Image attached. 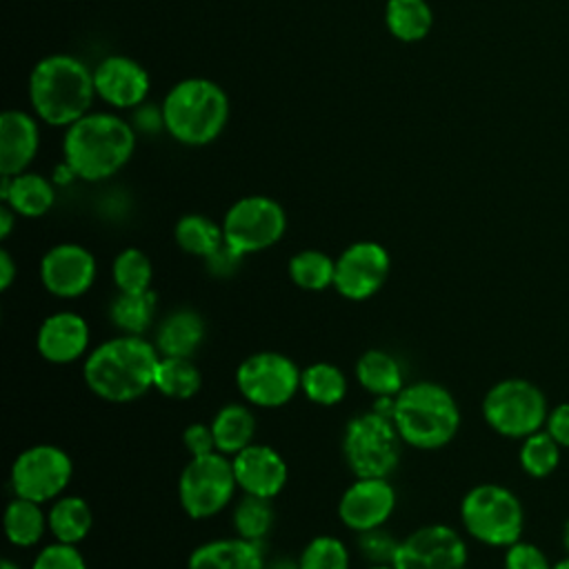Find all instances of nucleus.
I'll list each match as a JSON object with an SVG mask.
<instances>
[{
	"label": "nucleus",
	"instance_id": "nucleus-1",
	"mask_svg": "<svg viewBox=\"0 0 569 569\" xmlns=\"http://www.w3.org/2000/svg\"><path fill=\"white\" fill-rule=\"evenodd\" d=\"M160 353L144 336L116 333L84 356L82 382L87 389L111 405L136 402L153 389Z\"/></svg>",
	"mask_w": 569,
	"mask_h": 569
},
{
	"label": "nucleus",
	"instance_id": "nucleus-2",
	"mask_svg": "<svg viewBox=\"0 0 569 569\" xmlns=\"http://www.w3.org/2000/svg\"><path fill=\"white\" fill-rule=\"evenodd\" d=\"M136 151V129L116 113L89 111L67 127L64 164L76 178L100 182L116 176Z\"/></svg>",
	"mask_w": 569,
	"mask_h": 569
},
{
	"label": "nucleus",
	"instance_id": "nucleus-3",
	"mask_svg": "<svg viewBox=\"0 0 569 569\" xmlns=\"http://www.w3.org/2000/svg\"><path fill=\"white\" fill-rule=\"evenodd\" d=\"M391 422L416 451H438L460 431L462 413L456 396L436 380H413L393 398Z\"/></svg>",
	"mask_w": 569,
	"mask_h": 569
},
{
	"label": "nucleus",
	"instance_id": "nucleus-4",
	"mask_svg": "<svg viewBox=\"0 0 569 569\" xmlns=\"http://www.w3.org/2000/svg\"><path fill=\"white\" fill-rule=\"evenodd\" d=\"M96 96L93 71L71 53H51L29 73V102L47 124H73L91 111Z\"/></svg>",
	"mask_w": 569,
	"mask_h": 569
},
{
	"label": "nucleus",
	"instance_id": "nucleus-5",
	"mask_svg": "<svg viewBox=\"0 0 569 569\" xmlns=\"http://www.w3.org/2000/svg\"><path fill=\"white\" fill-rule=\"evenodd\" d=\"M160 109L167 133L187 147L213 142L229 120V98L224 89L207 78H184L176 82L167 91Z\"/></svg>",
	"mask_w": 569,
	"mask_h": 569
},
{
	"label": "nucleus",
	"instance_id": "nucleus-6",
	"mask_svg": "<svg viewBox=\"0 0 569 569\" xmlns=\"http://www.w3.org/2000/svg\"><path fill=\"white\" fill-rule=\"evenodd\" d=\"M465 533L493 549H507L525 531V507L520 498L500 482H480L465 491L458 507Z\"/></svg>",
	"mask_w": 569,
	"mask_h": 569
},
{
	"label": "nucleus",
	"instance_id": "nucleus-7",
	"mask_svg": "<svg viewBox=\"0 0 569 569\" xmlns=\"http://www.w3.org/2000/svg\"><path fill=\"white\" fill-rule=\"evenodd\" d=\"M400 440L389 416L367 409L356 413L342 431L340 449L353 478H391L402 458Z\"/></svg>",
	"mask_w": 569,
	"mask_h": 569
},
{
	"label": "nucleus",
	"instance_id": "nucleus-8",
	"mask_svg": "<svg viewBox=\"0 0 569 569\" xmlns=\"http://www.w3.org/2000/svg\"><path fill=\"white\" fill-rule=\"evenodd\" d=\"M549 409L545 391L536 382L518 376L493 382L480 402L487 427L511 440H522L545 429Z\"/></svg>",
	"mask_w": 569,
	"mask_h": 569
},
{
	"label": "nucleus",
	"instance_id": "nucleus-9",
	"mask_svg": "<svg viewBox=\"0 0 569 569\" xmlns=\"http://www.w3.org/2000/svg\"><path fill=\"white\" fill-rule=\"evenodd\" d=\"M236 491L231 458L220 451L191 456L178 476V505L191 520L222 513L233 502Z\"/></svg>",
	"mask_w": 569,
	"mask_h": 569
},
{
	"label": "nucleus",
	"instance_id": "nucleus-10",
	"mask_svg": "<svg viewBox=\"0 0 569 569\" xmlns=\"http://www.w3.org/2000/svg\"><path fill=\"white\" fill-rule=\"evenodd\" d=\"M302 369L282 351L262 349L244 356L233 382L240 398L258 409H280L300 393Z\"/></svg>",
	"mask_w": 569,
	"mask_h": 569
},
{
	"label": "nucleus",
	"instance_id": "nucleus-11",
	"mask_svg": "<svg viewBox=\"0 0 569 569\" xmlns=\"http://www.w3.org/2000/svg\"><path fill=\"white\" fill-rule=\"evenodd\" d=\"M73 480L71 456L51 442H38L22 449L9 469V487L13 496L49 505L62 493Z\"/></svg>",
	"mask_w": 569,
	"mask_h": 569
},
{
	"label": "nucleus",
	"instance_id": "nucleus-12",
	"mask_svg": "<svg viewBox=\"0 0 569 569\" xmlns=\"http://www.w3.org/2000/svg\"><path fill=\"white\" fill-rule=\"evenodd\" d=\"M287 231L284 207L269 196H244L236 200L224 218L222 233L224 242L242 256L260 253L282 240Z\"/></svg>",
	"mask_w": 569,
	"mask_h": 569
},
{
	"label": "nucleus",
	"instance_id": "nucleus-13",
	"mask_svg": "<svg viewBox=\"0 0 569 569\" xmlns=\"http://www.w3.org/2000/svg\"><path fill=\"white\" fill-rule=\"evenodd\" d=\"M465 536L445 522L420 525L398 540L391 565L396 569H467Z\"/></svg>",
	"mask_w": 569,
	"mask_h": 569
},
{
	"label": "nucleus",
	"instance_id": "nucleus-14",
	"mask_svg": "<svg viewBox=\"0 0 569 569\" xmlns=\"http://www.w3.org/2000/svg\"><path fill=\"white\" fill-rule=\"evenodd\" d=\"M389 273L391 256L387 247L376 240H356L336 258L333 289L349 302H365L385 287Z\"/></svg>",
	"mask_w": 569,
	"mask_h": 569
},
{
	"label": "nucleus",
	"instance_id": "nucleus-15",
	"mask_svg": "<svg viewBox=\"0 0 569 569\" xmlns=\"http://www.w3.org/2000/svg\"><path fill=\"white\" fill-rule=\"evenodd\" d=\"M42 289L60 300H78L93 287L98 262L91 249L80 242H58L49 247L38 267Z\"/></svg>",
	"mask_w": 569,
	"mask_h": 569
},
{
	"label": "nucleus",
	"instance_id": "nucleus-16",
	"mask_svg": "<svg viewBox=\"0 0 569 569\" xmlns=\"http://www.w3.org/2000/svg\"><path fill=\"white\" fill-rule=\"evenodd\" d=\"M398 505L396 487L389 478H353L338 498V520L353 533L385 527Z\"/></svg>",
	"mask_w": 569,
	"mask_h": 569
},
{
	"label": "nucleus",
	"instance_id": "nucleus-17",
	"mask_svg": "<svg viewBox=\"0 0 569 569\" xmlns=\"http://www.w3.org/2000/svg\"><path fill=\"white\" fill-rule=\"evenodd\" d=\"M36 351L51 365L84 360L91 351V327L87 318L71 309L49 313L36 329Z\"/></svg>",
	"mask_w": 569,
	"mask_h": 569
},
{
	"label": "nucleus",
	"instance_id": "nucleus-18",
	"mask_svg": "<svg viewBox=\"0 0 569 569\" xmlns=\"http://www.w3.org/2000/svg\"><path fill=\"white\" fill-rule=\"evenodd\" d=\"M233 476L238 482V491L269 498L280 496L289 480V465L284 456L264 442H251L236 456H231Z\"/></svg>",
	"mask_w": 569,
	"mask_h": 569
},
{
	"label": "nucleus",
	"instance_id": "nucleus-19",
	"mask_svg": "<svg viewBox=\"0 0 569 569\" xmlns=\"http://www.w3.org/2000/svg\"><path fill=\"white\" fill-rule=\"evenodd\" d=\"M93 82L98 98L116 109L140 107L151 89L147 69L138 60L122 53L100 60L93 69Z\"/></svg>",
	"mask_w": 569,
	"mask_h": 569
},
{
	"label": "nucleus",
	"instance_id": "nucleus-20",
	"mask_svg": "<svg viewBox=\"0 0 569 569\" xmlns=\"http://www.w3.org/2000/svg\"><path fill=\"white\" fill-rule=\"evenodd\" d=\"M40 147V129L31 113L7 109L0 116V173L18 176L29 169Z\"/></svg>",
	"mask_w": 569,
	"mask_h": 569
},
{
	"label": "nucleus",
	"instance_id": "nucleus-21",
	"mask_svg": "<svg viewBox=\"0 0 569 569\" xmlns=\"http://www.w3.org/2000/svg\"><path fill=\"white\" fill-rule=\"evenodd\" d=\"M187 569H267L264 545L236 533L211 538L191 549Z\"/></svg>",
	"mask_w": 569,
	"mask_h": 569
},
{
	"label": "nucleus",
	"instance_id": "nucleus-22",
	"mask_svg": "<svg viewBox=\"0 0 569 569\" xmlns=\"http://www.w3.org/2000/svg\"><path fill=\"white\" fill-rule=\"evenodd\" d=\"M207 338V322L193 307L167 311L153 327V345L160 356L193 358Z\"/></svg>",
	"mask_w": 569,
	"mask_h": 569
},
{
	"label": "nucleus",
	"instance_id": "nucleus-23",
	"mask_svg": "<svg viewBox=\"0 0 569 569\" xmlns=\"http://www.w3.org/2000/svg\"><path fill=\"white\" fill-rule=\"evenodd\" d=\"M353 376L360 389L373 398H393L407 385V373L398 356L380 347H371L358 356Z\"/></svg>",
	"mask_w": 569,
	"mask_h": 569
},
{
	"label": "nucleus",
	"instance_id": "nucleus-24",
	"mask_svg": "<svg viewBox=\"0 0 569 569\" xmlns=\"http://www.w3.org/2000/svg\"><path fill=\"white\" fill-rule=\"evenodd\" d=\"M0 202H7L20 218H42L56 204L53 182L40 173H0Z\"/></svg>",
	"mask_w": 569,
	"mask_h": 569
},
{
	"label": "nucleus",
	"instance_id": "nucleus-25",
	"mask_svg": "<svg viewBox=\"0 0 569 569\" xmlns=\"http://www.w3.org/2000/svg\"><path fill=\"white\" fill-rule=\"evenodd\" d=\"M211 431H213V442L216 451L224 456H236L251 442H256V413L253 407L242 402H224L222 407L216 409V413L209 420Z\"/></svg>",
	"mask_w": 569,
	"mask_h": 569
},
{
	"label": "nucleus",
	"instance_id": "nucleus-26",
	"mask_svg": "<svg viewBox=\"0 0 569 569\" xmlns=\"http://www.w3.org/2000/svg\"><path fill=\"white\" fill-rule=\"evenodd\" d=\"M49 536L58 542L80 545L93 529L91 505L76 493H62L47 507Z\"/></svg>",
	"mask_w": 569,
	"mask_h": 569
},
{
	"label": "nucleus",
	"instance_id": "nucleus-27",
	"mask_svg": "<svg viewBox=\"0 0 569 569\" xmlns=\"http://www.w3.org/2000/svg\"><path fill=\"white\" fill-rule=\"evenodd\" d=\"M156 313H158V298L151 289L140 293L116 291L107 305L109 325L118 333H129V336H144L151 327H156L158 322Z\"/></svg>",
	"mask_w": 569,
	"mask_h": 569
},
{
	"label": "nucleus",
	"instance_id": "nucleus-28",
	"mask_svg": "<svg viewBox=\"0 0 569 569\" xmlns=\"http://www.w3.org/2000/svg\"><path fill=\"white\" fill-rule=\"evenodd\" d=\"M2 529L7 540L18 549L38 547L49 531L47 509L40 502L13 496L2 513Z\"/></svg>",
	"mask_w": 569,
	"mask_h": 569
},
{
	"label": "nucleus",
	"instance_id": "nucleus-29",
	"mask_svg": "<svg viewBox=\"0 0 569 569\" xmlns=\"http://www.w3.org/2000/svg\"><path fill=\"white\" fill-rule=\"evenodd\" d=\"M202 389V373L193 358H176V356H160L156 376H153V391L169 400H191Z\"/></svg>",
	"mask_w": 569,
	"mask_h": 569
},
{
	"label": "nucleus",
	"instance_id": "nucleus-30",
	"mask_svg": "<svg viewBox=\"0 0 569 569\" xmlns=\"http://www.w3.org/2000/svg\"><path fill=\"white\" fill-rule=\"evenodd\" d=\"M349 382L345 371L327 360H316L302 369L300 393L318 407H336L347 398Z\"/></svg>",
	"mask_w": 569,
	"mask_h": 569
},
{
	"label": "nucleus",
	"instance_id": "nucleus-31",
	"mask_svg": "<svg viewBox=\"0 0 569 569\" xmlns=\"http://www.w3.org/2000/svg\"><path fill=\"white\" fill-rule=\"evenodd\" d=\"M173 240L187 256L204 260L224 244L222 222L204 213H184L173 227Z\"/></svg>",
	"mask_w": 569,
	"mask_h": 569
},
{
	"label": "nucleus",
	"instance_id": "nucleus-32",
	"mask_svg": "<svg viewBox=\"0 0 569 569\" xmlns=\"http://www.w3.org/2000/svg\"><path fill=\"white\" fill-rule=\"evenodd\" d=\"M385 24L400 42H418L431 31L433 11L427 0H387Z\"/></svg>",
	"mask_w": 569,
	"mask_h": 569
},
{
	"label": "nucleus",
	"instance_id": "nucleus-33",
	"mask_svg": "<svg viewBox=\"0 0 569 569\" xmlns=\"http://www.w3.org/2000/svg\"><path fill=\"white\" fill-rule=\"evenodd\" d=\"M289 280L302 291H325L333 287L336 258L320 249L296 251L287 262Z\"/></svg>",
	"mask_w": 569,
	"mask_h": 569
},
{
	"label": "nucleus",
	"instance_id": "nucleus-34",
	"mask_svg": "<svg viewBox=\"0 0 569 569\" xmlns=\"http://www.w3.org/2000/svg\"><path fill=\"white\" fill-rule=\"evenodd\" d=\"M560 458H562V447L556 442V438L547 429H540L520 440L518 465L529 478H536V480L549 478L558 469Z\"/></svg>",
	"mask_w": 569,
	"mask_h": 569
},
{
	"label": "nucleus",
	"instance_id": "nucleus-35",
	"mask_svg": "<svg viewBox=\"0 0 569 569\" xmlns=\"http://www.w3.org/2000/svg\"><path fill=\"white\" fill-rule=\"evenodd\" d=\"M273 520H276V513H273V505L269 498L242 493V498L236 500V505L231 509L233 533L244 540L264 542L267 533L273 527Z\"/></svg>",
	"mask_w": 569,
	"mask_h": 569
},
{
	"label": "nucleus",
	"instance_id": "nucleus-36",
	"mask_svg": "<svg viewBox=\"0 0 569 569\" xmlns=\"http://www.w3.org/2000/svg\"><path fill=\"white\" fill-rule=\"evenodd\" d=\"M111 280L116 291L140 293L151 289L153 264L151 258L138 247H124L111 262Z\"/></svg>",
	"mask_w": 569,
	"mask_h": 569
},
{
	"label": "nucleus",
	"instance_id": "nucleus-37",
	"mask_svg": "<svg viewBox=\"0 0 569 569\" xmlns=\"http://www.w3.org/2000/svg\"><path fill=\"white\" fill-rule=\"evenodd\" d=\"M300 569H351L347 542L331 533L313 536L298 553Z\"/></svg>",
	"mask_w": 569,
	"mask_h": 569
},
{
	"label": "nucleus",
	"instance_id": "nucleus-38",
	"mask_svg": "<svg viewBox=\"0 0 569 569\" xmlns=\"http://www.w3.org/2000/svg\"><path fill=\"white\" fill-rule=\"evenodd\" d=\"M31 569H87V560L78 545L51 540L38 549Z\"/></svg>",
	"mask_w": 569,
	"mask_h": 569
},
{
	"label": "nucleus",
	"instance_id": "nucleus-39",
	"mask_svg": "<svg viewBox=\"0 0 569 569\" xmlns=\"http://www.w3.org/2000/svg\"><path fill=\"white\" fill-rule=\"evenodd\" d=\"M553 562L549 556L529 540H518L505 549L502 558V569H551Z\"/></svg>",
	"mask_w": 569,
	"mask_h": 569
},
{
	"label": "nucleus",
	"instance_id": "nucleus-40",
	"mask_svg": "<svg viewBox=\"0 0 569 569\" xmlns=\"http://www.w3.org/2000/svg\"><path fill=\"white\" fill-rule=\"evenodd\" d=\"M358 536V551L362 553V558L373 565V562H391L396 547H398V538H393L391 533L385 531V527L380 529H371L365 533H356Z\"/></svg>",
	"mask_w": 569,
	"mask_h": 569
},
{
	"label": "nucleus",
	"instance_id": "nucleus-41",
	"mask_svg": "<svg viewBox=\"0 0 569 569\" xmlns=\"http://www.w3.org/2000/svg\"><path fill=\"white\" fill-rule=\"evenodd\" d=\"M182 447L187 449L189 458L216 451L211 425L209 422H191V425H187L184 431H182Z\"/></svg>",
	"mask_w": 569,
	"mask_h": 569
},
{
	"label": "nucleus",
	"instance_id": "nucleus-42",
	"mask_svg": "<svg viewBox=\"0 0 569 569\" xmlns=\"http://www.w3.org/2000/svg\"><path fill=\"white\" fill-rule=\"evenodd\" d=\"M242 258L244 256L240 251H236L233 247H229L224 242L220 249H216L211 256L204 258V267L216 278H229V276H233L240 269Z\"/></svg>",
	"mask_w": 569,
	"mask_h": 569
},
{
	"label": "nucleus",
	"instance_id": "nucleus-43",
	"mask_svg": "<svg viewBox=\"0 0 569 569\" xmlns=\"http://www.w3.org/2000/svg\"><path fill=\"white\" fill-rule=\"evenodd\" d=\"M545 429L556 438L562 449H569V400L549 409Z\"/></svg>",
	"mask_w": 569,
	"mask_h": 569
},
{
	"label": "nucleus",
	"instance_id": "nucleus-44",
	"mask_svg": "<svg viewBox=\"0 0 569 569\" xmlns=\"http://www.w3.org/2000/svg\"><path fill=\"white\" fill-rule=\"evenodd\" d=\"M138 129L147 131V133H153V131H160L164 129V120H162V109L153 107V104H140L136 107V116H133Z\"/></svg>",
	"mask_w": 569,
	"mask_h": 569
},
{
	"label": "nucleus",
	"instance_id": "nucleus-45",
	"mask_svg": "<svg viewBox=\"0 0 569 569\" xmlns=\"http://www.w3.org/2000/svg\"><path fill=\"white\" fill-rule=\"evenodd\" d=\"M18 276V264L9 249H0V289L7 291Z\"/></svg>",
	"mask_w": 569,
	"mask_h": 569
},
{
	"label": "nucleus",
	"instance_id": "nucleus-46",
	"mask_svg": "<svg viewBox=\"0 0 569 569\" xmlns=\"http://www.w3.org/2000/svg\"><path fill=\"white\" fill-rule=\"evenodd\" d=\"M16 218H18V213H16L7 202H2V204H0V238H2V240H7V238L11 236L13 224H16Z\"/></svg>",
	"mask_w": 569,
	"mask_h": 569
},
{
	"label": "nucleus",
	"instance_id": "nucleus-47",
	"mask_svg": "<svg viewBox=\"0 0 569 569\" xmlns=\"http://www.w3.org/2000/svg\"><path fill=\"white\" fill-rule=\"evenodd\" d=\"M267 569H300L298 558H273L267 560Z\"/></svg>",
	"mask_w": 569,
	"mask_h": 569
},
{
	"label": "nucleus",
	"instance_id": "nucleus-48",
	"mask_svg": "<svg viewBox=\"0 0 569 569\" xmlns=\"http://www.w3.org/2000/svg\"><path fill=\"white\" fill-rule=\"evenodd\" d=\"M562 547H565V551H567V556H569V518H567V522L562 525Z\"/></svg>",
	"mask_w": 569,
	"mask_h": 569
},
{
	"label": "nucleus",
	"instance_id": "nucleus-49",
	"mask_svg": "<svg viewBox=\"0 0 569 569\" xmlns=\"http://www.w3.org/2000/svg\"><path fill=\"white\" fill-rule=\"evenodd\" d=\"M0 569H22V567H20L16 560H11V558H2Z\"/></svg>",
	"mask_w": 569,
	"mask_h": 569
},
{
	"label": "nucleus",
	"instance_id": "nucleus-50",
	"mask_svg": "<svg viewBox=\"0 0 569 569\" xmlns=\"http://www.w3.org/2000/svg\"><path fill=\"white\" fill-rule=\"evenodd\" d=\"M365 569H396L391 562H373V565H367Z\"/></svg>",
	"mask_w": 569,
	"mask_h": 569
},
{
	"label": "nucleus",
	"instance_id": "nucleus-51",
	"mask_svg": "<svg viewBox=\"0 0 569 569\" xmlns=\"http://www.w3.org/2000/svg\"><path fill=\"white\" fill-rule=\"evenodd\" d=\"M551 569H569V556H565L562 560L553 562V567H551Z\"/></svg>",
	"mask_w": 569,
	"mask_h": 569
}]
</instances>
